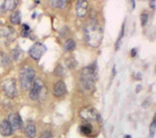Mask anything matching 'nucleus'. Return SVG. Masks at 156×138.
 Wrapping results in <instances>:
<instances>
[{"label":"nucleus","mask_w":156,"mask_h":138,"mask_svg":"<svg viewBox=\"0 0 156 138\" xmlns=\"http://www.w3.org/2000/svg\"><path fill=\"white\" fill-rule=\"evenodd\" d=\"M84 39L87 45L90 47L100 46L103 39V30L97 21H92L87 23L84 27Z\"/></svg>","instance_id":"obj_1"},{"label":"nucleus","mask_w":156,"mask_h":138,"mask_svg":"<svg viewBox=\"0 0 156 138\" xmlns=\"http://www.w3.org/2000/svg\"><path fill=\"white\" fill-rule=\"evenodd\" d=\"M80 81L83 89L92 90L94 88L96 81V67L94 66L84 67L80 73Z\"/></svg>","instance_id":"obj_2"},{"label":"nucleus","mask_w":156,"mask_h":138,"mask_svg":"<svg viewBox=\"0 0 156 138\" xmlns=\"http://www.w3.org/2000/svg\"><path fill=\"white\" fill-rule=\"evenodd\" d=\"M36 80V72L29 66H25L20 72V82L23 89H30Z\"/></svg>","instance_id":"obj_3"},{"label":"nucleus","mask_w":156,"mask_h":138,"mask_svg":"<svg viewBox=\"0 0 156 138\" xmlns=\"http://www.w3.org/2000/svg\"><path fill=\"white\" fill-rule=\"evenodd\" d=\"M79 115L82 119L87 122H98L100 120V114L95 108L93 107H84L80 110Z\"/></svg>","instance_id":"obj_4"},{"label":"nucleus","mask_w":156,"mask_h":138,"mask_svg":"<svg viewBox=\"0 0 156 138\" xmlns=\"http://www.w3.org/2000/svg\"><path fill=\"white\" fill-rule=\"evenodd\" d=\"M2 89L9 98H14L17 95V85L14 79H6L2 83Z\"/></svg>","instance_id":"obj_5"},{"label":"nucleus","mask_w":156,"mask_h":138,"mask_svg":"<svg viewBox=\"0 0 156 138\" xmlns=\"http://www.w3.org/2000/svg\"><path fill=\"white\" fill-rule=\"evenodd\" d=\"M43 90H44V83L41 80H34L31 88H30V99L31 100H39L41 98Z\"/></svg>","instance_id":"obj_6"},{"label":"nucleus","mask_w":156,"mask_h":138,"mask_svg":"<svg viewBox=\"0 0 156 138\" xmlns=\"http://www.w3.org/2000/svg\"><path fill=\"white\" fill-rule=\"evenodd\" d=\"M45 51H46V47L44 45L41 43H36L29 48L28 53L34 60H39L42 57V55L45 53Z\"/></svg>","instance_id":"obj_7"},{"label":"nucleus","mask_w":156,"mask_h":138,"mask_svg":"<svg viewBox=\"0 0 156 138\" xmlns=\"http://www.w3.org/2000/svg\"><path fill=\"white\" fill-rule=\"evenodd\" d=\"M16 31L9 26H2L0 27V36L2 39L5 40V42L9 43L12 42L15 39H16Z\"/></svg>","instance_id":"obj_8"},{"label":"nucleus","mask_w":156,"mask_h":138,"mask_svg":"<svg viewBox=\"0 0 156 138\" xmlns=\"http://www.w3.org/2000/svg\"><path fill=\"white\" fill-rule=\"evenodd\" d=\"M7 122H9V125L12 126V129L15 130H19L21 129L22 126H23V122H22V119L19 114L12 113L9 115V120Z\"/></svg>","instance_id":"obj_9"},{"label":"nucleus","mask_w":156,"mask_h":138,"mask_svg":"<svg viewBox=\"0 0 156 138\" xmlns=\"http://www.w3.org/2000/svg\"><path fill=\"white\" fill-rule=\"evenodd\" d=\"M67 92V87L64 81H58L56 82V84L54 85V89H53V94L55 97L57 98H62L66 95Z\"/></svg>","instance_id":"obj_10"},{"label":"nucleus","mask_w":156,"mask_h":138,"mask_svg":"<svg viewBox=\"0 0 156 138\" xmlns=\"http://www.w3.org/2000/svg\"><path fill=\"white\" fill-rule=\"evenodd\" d=\"M87 7H89V3L87 1H78L76 4L77 16L80 18H84L87 14Z\"/></svg>","instance_id":"obj_11"},{"label":"nucleus","mask_w":156,"mask_h":138,"mask_svg":"<svg viewBox=\"0 0 156 138\" xmlns=\"http://www.w3.org/2000/svg\"><path fill=\"white\" fill-rule=\"evenodd\" d=\"M0 134L2 136H9L12 134V128L7 120H2L0 124Z\"/></svg>","instance_id":"obj_12"},{"label":"nucleus","mask_w":156,"mask_h":138,"mask_svg":"<svg viewBox=\"0 0 156 138\" xmlns=\"http://www.w3.org/2000/svg\"><path fill=\"white\" fill-rule=\"evenodd\" d=\"M37 134V128L34 124H28L26 127V135L29 138H34Z\"/></svg>","instance_id":"obj_13"},{"label":"nucleus","mask_w":156,"mask_h":138,"mask_svg":"<svg viewBox=\"0 0 156 138\" xmlns=\"http://www.w3.org/2000/svg\"><path fill=\"white\" fill-rule=\"evenodd\" d=\"M17 4H18V2L15 1V0H6V1H3V5L5 11H12V9H14L17 6Z\"/></svg>","instance_id":"obj_14"},{"label":"nucleus","mask_w":156,"mask_h":138,"mask_svg":"<svg viewBox=\"0 0 156 138\" xmlns=\"http://www.w3.org/2000/svg\"><path fill=\"white\" fill-rule=\"evenodd\" d=\"M9 20L12 24H19L21 22V14L20 12H12L11 17H9Z\"/></svg>","instance_id":"obj_15"},{"label":"nucleus","mask_w":156,"mask_h":138,"mask_svg":"<svg viewBox=\"0 0 156 138\" xmlns=\"http://www.w3.org/2000/svg\"><path fill=\"white\" fill-rule=\"evenodd\" d=\"M75 46H76V45H75V42L73 41V40H67L64 45V49H65V51L70 52L75 49Z\"/></svg>","instance_id":"obj_16"},{"label":"nucleus","mask_w":156,"mask_h":138,"mask_svg":"<svg viewBox=\"0 0 156 138\" xmlns=\"http://www.w3.org/2000/svg\"><path fill=\"white\" fill-rule=\"evenodd\" d=\"M80 132H81L82 134L90 135V133H92V127H90V125L89 124L81 125V126H80Z\"/></svg>","instance_id":"obj_17"},{"label":"nucleus","mask_w":156,"mask_h":138,"mask_svg":"<svg viewBox=\"0 0 156 138\" xmlns=\"http://www.w3.org/2000/svg\"><path fill=\"white\" fill-rule=\"evenodd\" d=\"M51 4L58 7V9H64V7L67 5V2L64 1V0H56V1H51Z\"/></svg>","instance_id":"obj_18"},{"label":"nucleus","mask_w":156,"mask_h":138,"mask_svg":"<svg viewBox=\"0 0 156 138\" xmlns=\"http://www.w3.org/2000/svg\"><path fill=\"white\" fill-rule=\"evenodd\" d=\"M155 128H156V117L153 119V122H152L151 127H150V136H151V138H153L155 135Z\"/></svg>","instance_id":"obj_19"},{"label":"nucleus","mask_w":156,"mask_h":138,"mask_svg":"<svg viewBox=\"0 0 156 138\" xmlns=\"http://www.w3.org/2000/svg\"><path fill=\"white\" fill-rule=\"evenodd\" d=\"M40 138H53V135H52V133L49 131H44L41 134Z\"/></svg>","instance_id":"obj_20"},{"label":"nucleus","mask_w":156,"mask_h":138,"mask_svg":"<svg viewBox=\"0 0 156 138\" xmlns=\"http://www.w3.org/2000/svg\"><path fill=\"white\" fill-rule=\"evenodd\" d=\"M148 21V14H143L142 15V25L144 26V25H146V23H147Z\"/></svg>","instance_id":"obj_21"},{"label":"nucleus","mask_w":156,"mask_h":138,"mask_svg":"<svg viewBox=\"0 0 156 138\" xmlns=\"http://www.w3.org/2000/svg\"><path fill=\"white\" fill-rule=\"evenodd\" d=\"M28 31H29V27L27 26L26 24H24L23 25V36H28Z\"/></svg>","instance_id":"obj_22"},{"label":"nucleus","mask_w":156,"mask_h":138,"mask_svg":"<svg viewBox=\"0 0 156 138\" xmlns=\"http://www.w3.org/2000/svg\"><path fill=\"white\" fill-rule=\"evenodd\" d=\"M4 12H5V9H4L3 1H0V15H1V14H3Z\"/></svg>","instance_id":"obj_23"},{"label":"nucleus","mask_w":156,"mask_h":138,"mask_svg":"<svg viewBox=\"0 0 156 138\" xmlns=\"http://www.w3.org/2000/svg\"><path fill=\"white\" fill-rule=\"evenodd\" d=\"M136 55V49H132L131 51V56H135Z\"/></svg>","instance_id":"obj_24"},{"label":"nucleus","mask_w":156,"mask_h":138,"mask_svg":"<svg viewBox=\"0 0 156 138\" xmlns=\"http://www.w3.org/2000/svg\"><path fill=\"white\" fill-rule=\"evenodd\" d=\"M150 5H151V7H153V9H154L155 7V2L153 1V2H150Z\"/></svg>","instance_id":"obj_25"},{"label":"nucleus","mask_w":156,"mask_h":138,"mask_svg":"<svg viewBox=\"0 0 156 138\" xmlns=\"http://www.w3.org/2000/svg\"><path fill=\"white\" fill-rule=\"evenodd\" d=\"M125 138H131V137H130V136H125Z\"/></svg>","instance_id":"obj_26"}]
</instances>
